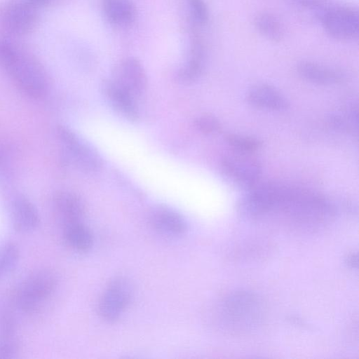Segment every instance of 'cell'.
I'll return each instance as SVG.
<instances>
[{
	"instance_id": "1",
	"label": "cell",
	"mask_w": 359,
	"mask_h": 359,
	"mask_svg": "<svg viewBox=\"0 0 359 359\" xmlns=\"http://www.w3.org/2000/svg\"><path fill=\"white\" fill-rule=\"evenodd\" d=\"M247 190L238 204L243 216L292 230H318L331 223L337 212L330 199L306 188L259 181Z\"/></svg>"
},
{
	"instance_id": "2",
	"label": "cell",
	"mask_w": 359,
	"mask_h": 359,
	"mask_svg": "<svg viewBox=\"0 0 359 359\" xmlns=\"http://www.w3.org/2000/svg\"><path fill=\"white\" fill-rule=\"evenodd\" d=\"M223 328L234 334H246L259 329L266 317V305L257 294L236 290L228 294L218 308Z\"/></svg>"
},
{
	"instance_id": "3",
	"label": "cell",
	"mask_w": 359,
	"mask_h": 359,
	"mask_svg": "<svg viewBox=\"0 0 359 359\" xmlns=\"http://www.w3.org/2000/svg\"><path fill=\"white\" fill-rule=\"evenodd\" d=\"M4 69L17 86L30 97H39L46 93L47 77L43 67L19 48Z\"/></svg>"
},
{
	"instance_id": "4",
	"label": "cell",
	"mask_w": 359,
	"mask_h": 359,
	"mask_svg": "<svg viewBox=\"0 0 359 359\" xmlns=\"http://www.w3.org/2000/svg\"><path fill=\"white\" fill-rule=\"evenodd\" d=\"M57 280L50 270L41 269L26 277L15 291L17 306L25 313L37 310L55 292Z\"/></svg>"
},
{
	"instance_id": "5",
	"label": "cell",
	"mask_w": 359,
	"mask_h": 359,
	"mask_svg": "<svg viewBox=\"0 0 359 359\" xmlns=\"http://www.w3.org/2000/svg\"><path fill=\"white\" fill-rule=\"evenodd\" d=\"M221 170L230 182L248 189L259 181L262 168L260 162L250 154L235 152L224 156Z\"/></svg>"
},
{
	"instance_id": "6",
	"label": "cell",
	"mask_w": 359,
	"mask_h": 359,
	"mask_svg": "<svg viewBox=\"0 0 359 359\" xmlns=\"http://www.w3.org/2000/svg\"><path fill=\"white\" fill-rule=\"evenodd\" d=\"M322 23L326 32L338 40H352L358 35V13L351 6H338L327 9L322 15Z\"/></svg>"
},
{
	"instance_id": "7",
	"label": "cell",
	"mask_w": 359,
	"mask_h": 359,
	"mask_svg": "<svg viewBox=\"0 0 359 359\" xmlns=\"http://www.w3.org/2000/svg\"><path fill=\"white\" fill-rule=\"evenodd\" d=\"M132 297V287L128 280L122 277L111 280L102 294L97 310L104 320H118L128 306Z\"/></svg>"
},
{
	"instance_id": "8",
	"label": "cell",
	"mask_w": 359,
	"mask_h": 359,
	"mask_svg": "<svg viewBox=\"0 0 359 359\" xmlns=\"http://www.w3.org/2000/svg\"><path fill=\"white\" fill-rule=\"evenodd\" d=\"M0 22L11 34L22 36L28 34L36 24V8L25 0L11 2L2 9Z\"/></svg>"
},
{
	"instance_id": "9",
	"label": "cell",
	"mask_w": 359,
	"mask_h": 359,
	"mask_svg": "<svg viewBox=\"0 0 359 359\" xmlns=\"http://www.w3.org/2000/svg\"><path fill=\"white\" fill-rule=\"evenodd\" d=\"M58 134L72 161L85 171H97L102 165V158L90 145L65 127L58 128Z\"/></svg>"
},
{
	"instance_id": "10",
	"label": "cell",
	"mask_w": 359,
	"mask_h": 359,
	"mask_svg": "<svg viewBox=\"0 0 359 359\" xmlns=\"http://www.w3.org/2000/svg\"><path fill=\"white\" fill-rule=\"evenodd\" d=\"M111 79L135 98L144 92L147 83L143 66L134 57H128L120 61L113 70Z\"/></svg>"
},
{
	"instance_id": "11",
	"label": "cell",
	"mask_w": 359,
	"mask_h": 359,
	"mask_svg": "<svg viewBox=\"0 0 359 359\" xmlns=\"http://www.w3.org/2000/svg\"><path fill=\"white\" fill-rule=\"evenodd\" d=\"M246 98L252 106L272 111H284L289 107L285 97L267 83H257L248 91Z\"/></svg>"
},
{
	"instance_id": "12",
	"label": "cell",
	"mask_w": 359,
	"mask_h": 359,
	"mask_svg": "<svg viewBox=\"0 0 359 359\" xmlns=\"http://www.w3.org/2000/svg\"><path fill=\"white\" fill-rule=\"evenodd\" d=\"M102 93L111 105L130 121L138 118V109L135 97L111 79L104 81Z\"/></svg>"
},
{
	"instance_id": "13",
	"label": "cell",
	"mask_w": 359,
	"mask_h": 359,
	"mask_svg": "<svg viewBox=\"0 0 359 359\" xmlns=\"http://www.w3.org/2000/svg\"><path fill=\"white\" fill-rule=\"evenodd\" d=\"M149 222L156 231L170 236H181L187 229L182 216L166 206L154 208L150 213Z\"/></svg>"
},
{
	"instance_id": "14",
	"label": "cell",
	"mask_w": 359,
	"mask_h": 359,
	"mask_svg": "<svg viewBox=\"0 0 359 359\" xmlns=\"http://www.w3.org/2000/svg\"><path fill=\"white\" fill-rule=\"evenodd\" d=\"M297 71L302 79L316 84L336 85L345 79L340 70L309 61L299 63Z\"/></svg>"
},
{
	"instance_id": "15",
	"label": "cell",
	"mask_w": 359,
	"mask_h": 359,
	"mask_svg": "<svg viewBox=\"0 0 359 359\" xmlns=\"http://www.w3.org/2000/svg\"><path fill=\"white\" fill-rule=\"evenodd\" d=\"M11 220L15 231L27 233L37 227L39 216L35 206L28 199L18 197L12 203Z\"/></svg>"
},
{
	"instance_id": "16",
	"label": "cell",
	"mask_w": 359,
	"mask_h": 359,
	"mask_svg": "<svg viewBox=\"0 0 359 359\" xmlns=\"http://www.w3.org/2000/svg\"><path fill=\"white\" fill-rule=\"evenodd\" d=\"M53 203L57 216L65 225L81 222L85 215V205L74 194L60 192L55 196Z\"/></svg>"
},
{
	"instance_id": "17",
	"label": "cell",
	"mask_w": 359,
	"mask_h": 359,
	"mask_svg": "<svg viewBox=\"0 0 359 359\" xmlns=\"http://www.w3.org/2000/svg\"><path fill=\"white\" fill-rule=\"evenodd\" d=\"M327 122L334 130L358 137V104L356 100H348L341 110L331 114Z\"/></svg>"
},
{
	"instance_id": "18",
	"label": "cell",
	"mask_w": 359,
	"mask_h": 359,
	"mask_svg": "<svg viewBox=\"0 0 359 359\" xmlns=\"http://www.w3.org/2000/svg\"><path fill=\"white\" fill-rule=\"evenodd\" d=\"M102 8L108 20L119 27H127L133 23L137 10L130 0H102Z\"/></svg>"
},
{
	"instance_id": "19",
	"label": "cell",
	"mask_w": 359,
	"mask_h": 359,
	"mask_svg": "<svg viewBox=\"0 0 359 359\" xmlns=\"http://www.w3.org/2000/svg\"><path fill=\"white\" fill-rule=\"evenodd\" d=\"M63 237L67 245L79 252H88L93 243L90 230L81 222L65 225Z\"/></svg>"
},
{
	"instance_id": "20",
	"label": "cell",
	"mask_w": 359,
	"mask_h": 359,
	"mask_svg": "<svg viewBox=\"0 0 359 359\" xmlns=\"http://www.w3.org/2000/svg\"><path fill=\"white\" fill-rule=\"evenodd\" d=\"M204 62V48L198 37L192 40L189 57L187 63L180 69L178 76L183 82H191L201 74Z\"/></svg>"
},
{
	"instance_id": "21",
	"label": "cell",
	"mask_w": 359,
	"mask_h": 359,
	"mask_svg": "<svg viewBox=\"0 0 359 359\" xmlns=\"http://www.w3.org/2000/svg\"><path fill=\"white\" fill-rule=\"evenodd\" d=\"M255 25L259 33L268 39L280 41L283 32L280 22L269 13H259L255 18Z\"/></svg>"
},
{
	"instance_id": "22",
	"label": "cell",
	"mask_w": 359,
	"mask_h": 359,
	"mask_svg": "<svg viewBox=\"0 0 359 359\" xmlns=\"http://www.w3.org/2000/svg\"><path fill=\"white\" fill-rule=\"evenodd\" d=\"M225 140L235 151L239 153L251 154L262 147V142L259 139L240 134L227 133Z\"/></svg>"
},
{
	"instance_id": "23",
	"label": "cell",
	"mask_w": 359,
	"mask_h": 359,
	"mask_svg": "<svg viewBox=\"0 0 359 359\" xmlns=\"http://www.w3.org/2000/svg\"><path fill=\"white\" fill-rule=\"evenodd\" d=\"M20 256L18 246L13 242L0 244V278L17 264Z\"/></svg>"
},
{
	"instance_id": "24",
	"label": "cell",
	"mask_w": 359,
	"mask_h": 359,
	"mask_svg": "<svg viewBox=\"0 0 359 359\" xmlns=\"http://www.w3.org/2000/svg\"><path fill=\"white\" fill-rule=\"evenodd\" d=\"M196 128L203 134L212 135L220 132L222 125L213 115L205 114L198 116L195 121Z\"/></svg>"
},
{
	"instance_id": "25",
	"label": "cell",
	"mask_w": 359,
	"mask_h": 359,
	"mask_svg": "<svg viewBox=\"0 0 359 359\" xmlns=\"http://www.w3.org/2000/svg\"><path fill=\"white\" fill-rule=\"evenodd\" d=\"M195 20L200 25L205 24L209 18L208 10L203 0H187Z\"/></svg>"
},
{
	"instance_id": "26",
	"label": "cell",
	"mask_w": 359,
	"mask_h": 359,
	"mask_svg": "<svg viewBox=\"0 0 359 359\" xmlns=\"http://www.w3.org/2000/svg\"><path fill=\"white\" fill-rule=\"evenodd\" d=\"M19 351V343L15 339L10 337L0 339V358H15Z\"/></svg>"
},
{
	"instance_id": "27",
	"label": "cell",
	"mask_w": 359,
	"mask_h": 359,
	"mask_svg": "<svg viewBox=\"0 0 359 359\" xmlns=\"http://www.w3.org/2000/svg\"><path fill=\"white\" fill-rule=\"evenodd\" d=\"M18 47L8 40L0 39V67L5 68Z\"/></svg>"
},
{
	"instance_id": "28",
	"label": "cell",
	"mask_w": 359,
	"mask_h": 359,
	"mask_svg": "<svg viewBox=\"0 0 359 359\" xmlns=\"http://www.w3.org/2000/svg\"><path fill=\"white\" fill-rule=\"evenodd\" d=\"M33 7L36 9L39 7L44 6L50 4L53 0H25Z\"/></svg>"
}]
</instances>
